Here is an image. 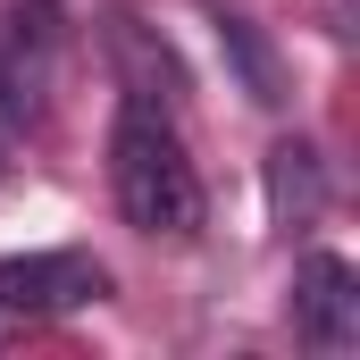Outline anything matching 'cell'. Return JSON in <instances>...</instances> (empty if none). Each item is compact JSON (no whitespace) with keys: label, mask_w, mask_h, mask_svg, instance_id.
Wrapping results in <instances>:
<instances>
[{"label":"cell","mask_w":360,"mask_h":360,"mask_svg":"<svg viewBox=\"0 0 360 360\" xmlns=\"http://www.w3.org/2000/svg\"><path fill=\"white\" fill-rule=\"evenodd\" d=\"M109 193L126 210V226L143 235H201V176L176 143V117L151 109V101H117V126H109Z\"/></svg>","instance_id":"6da1fadb"},{"label":"cell","mask_w":360,"mask_h":360,"mask_svg":"<svg viewBox=\"0 0 360 360\" xmlns=\"http://www.w3.org/2000/svg\"><path fill=\"white\" fill-rule=\"evenodd\" d=\"M101 293H109V269L92 252H76V243L0 260V310H17V319H68V310H84Z\"/></svg>","instance_id":"7a4b0ae2"},{"label":"cell","mask_w":360,"mask_h":360,"mask_svg":"<svg viewBox=\"0 0 360 360\" xmlns=\"http://www.w3.org/2000/svg\"><path fill=\"white\" fill-rule=\"evenodd\" d=\"M293 319L310 352H352L360 344V276L344 252H310L293 276Z\"/></svg>","instance_id":"3957f363"},{"label":"cell","mask_w":360,"mask_h":360,"mask_svg":"<svg viewBox=\"0 0 360 360\" xmlns=\"http://www.w3.org/2000/svg\"><path fill=\"white\" fill-rule=\"evenodd\" d=\"M101 42H109V59H117V84H126V101H151V109H168L184 92V68H176V51L134 17V8H109L101 17Z\"/></svg>","instance_id":"277c9868"},{"label":"cell","mask_w":360,"mask_h":360,"mask_svg":"<svg viewBox=\"0 0 360 360\" xmlns=\"http://www.w3.org/2000/svg\"><path fill=\"white\" fill-rule=\"evenodd\" d=\"M260 184H269V226H310L319 201H327V160L293 134V143H276V151H269Z\"/></svg>","instance_id":"5b68a950"},{"label":"cell","mask_w":360,"mask_h":360,"mask_svg":"<svg viewBox=\"0 0 360 360\" xmlns=\"http://www.w3.org/2000/svg\"><path fill=\"white\" fill-rule=\"evenodd\" d=\"M218 51L235 59V76H243V92H252L260 109H276V101H285V68H276L269 34H260L252 17H226V8H218Z\"/></svg>","instance_id":"8992f818"},{"label":"cell","mask_w":360,"mask_h":360,"mask_svg":"<svg viewBox=\"0 0 360 360\" xmlns=\"http://www.w3.org/2000/svg\"><path fill=\"white\" fill-rule=\"evenodd\" d=\"M34 109H42V59L25 51V25L0 17V126H17Z\"/></svg>","instance_id":"52a82bcc"},{"label":"cell","mask_w":360,"mask_h":360,"mask_svg":"<svg viewBox=\"0 0 360 360\" xmlns=\"http://www.w3.org/2000/svg\"><path fill=\"white\" fill-rule=\"evenodd\" d=\"M0 176H8V126H0Z\"/></svg>","instance_id":"ba28073f"}]
</instances>
